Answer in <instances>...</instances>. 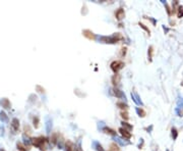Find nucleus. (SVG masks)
Here are the masks:
<instances>
[{"instance_id":"f257e3e1","label":"nucleus","mask_w":183,"mask_h":151,"mask_svg":"<svg viewBox=\"0 0 183 151\" xmlns=\"http://www.w3.org/2000/svg\"><path fill=\"white\" fill-rule=\"evenodd\" d=\"M122 39V36L120 35L119 33L117 34H114L112 36H101L99 37V40L103 43H109V44H114V43H117L119 40Z\"/></svg>"},{"instance_id":"f03ea898","label":"nucleus","mask_w":183,"mask_h":151,"mask_svg":"<svg viewBox=\"0 0 183 151\" xmlns=\"http://www.w3.org/2000/svg\"><path fill=\"white\" fill-rule=\"evenodd\" d=\"M45 142H46V139L43 137L32 139V144L35 145L36 147H39L41 150H45Z\"/></svg>"},{"instance_id":"7ed1b4c3","label":"nucleus","mask_w":183,"mask_h":151,"mask_svg":"<svg viewBox=\"0 0 183 151\" xmlns=\"http://www.w3.org/2000/svg\"><path fill=\"white\" fill-rule=\"evenodd\" d=\"M123 66H124V63L120 61V60H116V61H113L111 63V69L115 74L118 73V70H120Z\"/></svg>"},{"instance_id":"20e7f679","label":"nucleus","mask_w":183,"mask_h":151,"mask_svg":"<svg viewBox=\"0 0 183 151\" xmlns=\"http://www.w3.org/2000/svg\"><path fill=\"white\" fill-rule=\"evenodd\" d=\"M11 128H12V130L14 132H17L18 129H20V120L14 118L12 119V122H11Z\"/></svg>"},{"instance_id":"39448f33","label":"nucleus","mask_w":183,"mask_h":151,"mask_svg":"<svg viewBox=\"0 0 183 151\" xmlns=\"http://www.w3.org/2000/svg\"><path fill=\"white\" fill-rule=\"evenodd\" d=\"M0 104H1V106L3 108H5V109H8L11 106L10 101L7 99V98H3V99H1V101H0Z\"/></svg>"},{"instance_id":"423d86ee","label":"nucleus","mask_w":183,"mask_h":151,"mask_svg":"<svg viewBox=\"0 0 183 151\" xmlns=\"http://www.w3.org/2000/svg\"><path fill=\"white\" fill-rule=\"evenodd\" d=\"M82 34H83V36H86V38H89L90 40H95V39H96L95 34L93 32L89 31V30H85V31H82Z\"/></svg>"},{"instance_id":"0eeeda50","label":"nucleus","mask_w":183,"mask_h":151,"mask_svg":"<svg viewBox=\"0 0 183 151\" xmlns=\"http://www.w3.org/2000/svg\"><path fill=\"white\" fill-rule=\"evenodd\" d=\"M119 132H120V134L123 136L125 139H129V138L131 137L130 132L127 131V130H125V129H123V128H120V129H119Z\"/></svg>"},{"instance_id":"6e6552de","label":"nucleus","mask_w":183,"mask_h":151,"mask_svg":"<svg viewBox=\"0 0 183 151\" xmlns=\"http://www.w3.org/2000/svg\"><path fill=\"white\" fill-rule=\"evenodd\" d=\"M116 18L118 21H121L122 18H124V16H125V12H124V10L122 9V8H119L117 11H116Z\"/></svg>"},{"instance_id":"1a4fd4ad","label":"nucleus","mask_w":183,"mask_h":151,"mask_svg":"<svg viewBox=\"0 0 183 151\" xmlns=\"http://www.w3.org/2000/svg\"><path fill=\"white\" fill-rule=\"evenodd\" d=\"M52 129V120L50 118H46V131H47V133H50V131Z\"/></svg>"},{"instance_id":"9d476101","label":"nucleus","mask_w":183,"mask_h":151,"mask_svg":"<svg viewBox=\"0 0 183 151\" xmlns=\"http://www.w3.org/2000/svg\"><path fill=\"white\" fill-rule=\"evenodd\" d=\"M65 149H66V151H75L74 144L71 141H67L65 143Z\"/></svg>"},{"instance_id":"9b49d317","label":"nucleus","mask_w":183,"mask_h":151,"mask_svg":"<svg viewBox=\"0 0 183 151\" xmlns=\"http://www.w3.org/2000/svg\"><path fill=\"white\" fill-rule=\"evenodd\" d=\"M131 97H132L133 101H134V102H135L136 104H140V105H142V100L139 99V97H138V95H137L136 93H131Z\"/></svg>"},{"instance_id":"f8f14e48","label":"nucleus","mask_w":183,"mask_h":151,"mask_svg":"<svg viewBox=\"0 0 183 151\" xmlns=\"http://www.w3.org/2000/svg\"><path fill=\"white\" fill-rule=\"evenodd\" d=\"M103 131L105 132L106 134H109V135H111V136H116V132L114 131V130H112V129H110V128H107V127H104L102 129Z\"/></svg>"},{"instance_id":"ddd939ff","label":"nucleus","mask_w":183,"mask_h":151,"mask_svg":"<svg viewBox=\"0 0 183 151\" xmlns=\"http://www.w3.org/2000/svg\"><path fill=\"white\" fill-rule=\"evenodd\" d=\"M113 94L115 95L116 97H118V98H122V97H124L125 98V95L123 94V92L122 91H120V90H118V89H113Z\"/></svg>"},{"instance_id":"4468645a","label":"nucleus","mask_w":183,"mask_h":151,"mask_svg":"<svg viewBox=\"0 0 183 151\" xmlns=\"http://www.w3.org/2000/svg\"><path fill=\"white\" fill-rule=\"evenodd\" d=\"M0 119H1L3 123H6L7 120H8V116H7V114L4 111H0Z\"/></svg>"},{"instance_id":"2eb2a0df","label":"nucleus","mask_w":183,"mask_h":151,"mask_svg":"<svg viewBox=\"0 0 183 151\" xmlns=\"http://www.w3.org/2000/svg\"><path fill=\"white\" fill-rule=\"evenodd\" d=\"M115 141H116L117 143H119L121 146H124V145H128V144H129L128 141L123 140V139H120V138H115Z\"/></svg>"},{"instance_id":"dca6fc26","label":"nucleus","mask_w":183,"mask_h":151,"mask_svg":"<svg viewBox=\"0 0 183 151\" xmlns=\"http://www.w3.org/2000/svg\"><path fill=\"white\" fill-rule=\"evenodd\" d=\"M136 112H137V114H138L139 116H142V118H143V116H146V111H144L142 108L137 107V108H136Z\"/></svg>"},{"instance_id":"f3484780","label":"nucleus","mask_w":183,"mask_h":151,"mask_svg":"<svg viewBox=\"0 0 183 151\" xmlns=\"http://www.w3.org/2000/svg\"><path fill=\"white\" fill-rule=\"evenodd\" d=\"M176 113L178 116H183V106H178L176 108Z\"/></svg>"},{"instance_id":"a211bd4d","label":"nucleus","mask_w":183,"mask_h":151,"mask_svg":"<svg viewBox=\"0 0 183 151\" xmlns=\"http://www.w3.org/2000/svg\"><path fill=\"white\" fill-rule=\"evenodd\" d=\"M122 126H123V129L125 130H127V131H131L132 130V126H130V124H128L127 123H122Z\"/></svg>"},{"instance_id":"6ab92c4d","label":"nucleus","mask_w":183,"mask_h":151,"mask_svg":"<svg viewBox=\"0 0 183 151\" xmlns=\"http://www.w3.org/2000/svg\"><path fill=\"white\" fill-rule=\"evenodd\" d=\"M94 146H95V148H96L98 151H105L104 149H103V147L99 144L98 142H94Z\"/></svg>"},{"instance_id":"aec40b11","label":"nucleus","mask_w":183,"mask_h":151,"mask_svg":"<svg viewBox=\"0 0 183 151\" xmlns=\"http://www.w3.org/2000/svg\"><path fill=\"white\" fill-rule=\"evenodd\" d=\"M112 81H113V84H114V85H117L118 83H119V76H118V75H115V76L113 77Z\"/></svg>"},{"instance_id":"412c9836","label":"nucleus","mask_w":183,"mask_h":151,"mask_svg":"<svg viewBox=\"0 0 183 151\" xmlns=\"http://www.w3.org/2000/svg\"><path fill=\"white\" fill-rule=\"evenodd\" d=\"M178 17H182L183 16V6H179L178 7V13H177Z\"/></svg>"},{"instance_id":"4be33fe9","label":"nucleus","mask_w":183,"mask_h":151,"mask_svg":"<svg viewBox=\"0 0 183 151\" xmlns=\"http://www.w3.org/2000/svg\"><path fill=\"white\" fill-rule=\"evenodd\" d=\"M17 148L20 149V151H26V150H28V149L25 148V146H24V145L21 144V143H17Z\"/></svg>"},{"instance_id":"5701e85b","label":"nucleus","mask_w":183,"mask_h":151,"mask_svg":"<svg viewBox=\"0 0 183 151\" xmlns=\"http://www.w3.org/2000/svg\"><path fill=\"white\" fill-rule=\"evenodd\" d=\"M117 106H119V107L122 108V109H126V108H127V105L125 104V103H123V102H118V103H117Z\"/></svg>"},{"instance_id":"b1692460","label":"nucleus","mask_w":183,"mask_h":151,"mask_svg":"<svg viewBox=\"0 0 183 151\" xmlns=\"http://www.w3.org/2000/svg\"><path fill=\"white\" fill-rule=\"evenodd\" d=\"M33 123H34V126H35V128H38L39 127V119L37 118H34V119H33Z\"/></svg>"},{"instance_id":"393cba45","label":"nucleus","mask_w":183,"mask_h":151,"mask_svg":"<svg viewBox=\"0 0 183 151\" xmlns=\"http://www.w3.org/2000/svg\"><path fill=\"white\" fill-rule=\"evenodd\" d=\"M177 135H178V134H177V130L175 129V128H173V129H172V137H173L174 140L177 138Z\"/></svg>"},{"instance_id":"a878e982","label":"nucleus","mask_w":183,"mask_h":151,"mask_svg":"<svg viewBox=\"0 0 183 151\" xmlns=\"http://www.w3.org/2000/svg\"><path fill=\"white\" fill-rule=\"evenodd\" d=\"M121 116H122L123 119H128V114H127V112H123V111H122V112H121Z\"/></svg>"},{"instance_id":"bb28decb","label":"nucleus","mask_w":183,"mask_h":151,"mask_svg":"<svg viewBox=\"0 0 183 151\" xmlns=\"http://www.w3.org/2000/svg\"><path fill=\"white\" fill-rule=\"evenodd\" d=\"M111 150H112V151H119L118 147H117L115 144H112V145H111Z\"/></svg>"},{"instance_id":"cd10ccee","label":"nucleus","mask_w":183,"mask_h":151,"mask_svg":"<svg viewBox=\"0 0 183 151\" xmlns=\"http://www.w3.org/2000/svg\"><path fill=\"white\" fill-rule=\"evenodd\" d=\"M125 54H126V48H125V47H123V48H122L121 49V56H124Z\"/></svg>"},{"instance_id":"c85d7f7f","label":"nucleus","mask_w":183,"mask_h":151,"mask_svg":"<svg viewBox=\"0 0 183 151\" xmlns=\"http://www.w3.org/2000/svg\"><path fill=\"white\" fill-rule=\"evenodd\" d=\"M139 26H140V27H142L143 30H146V31H147V33H150V30H148V29H147V27H146V26H144L143 24H140V22H139Z\"/></svg>"},{"instance_id":"c756f323","label":"nucleus","mask_w":183,"mask_h":151,"mask_svg":"<svg viewBox=\"0 0 183 151\" xmlns=\"http://www.w3.org/2000/svg\"><path fill=\"white\" fill-rule=\"evenodd\" d=\"M178 106H183V98H179V100H178Z\"/></svg>"},{"instance_id":"7c9ffc66","label":"nucleus","mask_w":183,"mask_h":151,"mask_svg":"<svg viewBox=\"0 0 183 151\" xmlns=\"http://www.w3.org/2000/svg\"><path fill=\"white\" fill-rule=\"evenodd\" d=\"M148 53H150V60H152V47H150V49H148Z\"/></svg>"},{"instance_id":"2f4dec72","label":"nucleus","mask_w":183,"mask_h":151,"mask_svg":"<svg viewBox=\"0 0 183 151\" xmlns=\"http://www.w3.org/2000/svg\"><path fill=\"white\" fill-rule=\"evenodd\" d=\"M25 133L28 131V134H30V129L29 128V126H25Z\"/></svg>"},{"instance_id":"473e14b6","label":"nucleus","mask_w":183,"mask_h":151,"mask_svg":"<svg viewBox=\"0 0 183 151\" xmlns=\"http://www.w3.org/2000/svg\"><path fill=\"white\" fill-rule=\"evenodd\" d=\"M37 90H40V91H39L40 93H44V89H42L40 86H37Z\"/></svg>"}]
</instances>
